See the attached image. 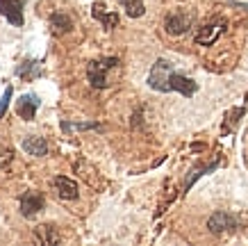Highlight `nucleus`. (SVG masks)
I'll list each match as a JSON object with an SVG mask.
<instances>
[{
	"label": "nucleus",
	"mask_w": 248,
	"mask_h": 246,
	"mask_svg": "<svg viewBox=\"0 0 248 246\" xmlns=\"http://www.w3.org/2000/svg\"><path fill=\"white\" fill-rule=\"evenodd\" d=\"M119 66V60L116 57H103V60L89 62L87 66V78H89V84L93 89H105L109 87V80H107V73L112 68Z\"/></svg>",
	"instance_id": "nucleus-1"
},
{
	"label": "nucleus",
	"mask_w": 248,
	"mask_h": 246,
	"mask_svg": "<svg viewBox=\"0 0 248 246\" xmlns=\"http://www.w3.org/2000/svg\"><path fill=\"white\" fill-rule=\"evenodd\" d=\"M175 71L173 68V62L169 60H157L155 64H153L151 73H148V87L155 91H159V94H169V80H171V73Z\"/></svg>",
	"instance_id": "nucleus-2"
},
{
	"label": "nucleus",
	"mask_w": 248,
	"mask_h": 246,
	"mask_svg": "<svg viewBox=\"0 0 248 246\" xmlns=\"http://www.w3.org/2000/svg\"><path fill=\"white\" fill-rule=\"evenodd\" d=\"M194 25V14L191 12H185V9H175L171 14H166L164 18V30L173 37H180Z\"/></svg>",
	"instance_id": "nucleus-3"
},
{
	"label": "nucleus",
	"mask_w": 248,
	"mask_h": 246,
	"mask_svg": "<svg viewBox=\"0 0 248 246\" xmlns=\"http://www.w3.org/2000/svg\"><path fill=\"white\" fill-rule=\"evenodd\" d=\"M226 25H228L226 18H214V21L205 23L203 28H198V32H196L194 41H196L198 46H212V44H214V41L218 39V34L226 30Z\"/></svg>",
	"instance_id": "nucleus-4"
},
{
	"label": "nucleus",
	"mask_w": 248,
	"mask_h": 246,
	"mask_svg": "<svg viewBox=\"0 0 248 246\" xmlns=\"http://www.w3.org/2000/svg\"><path fill=\"white\" fill-rule=\"evenodd\" d=\"M25 0H0V16H5L14 28H23L25 16H23Z\"/></svg>",
	"instance_id": "nucleus-5"
},
{
	"label": "nucleus",
	"mask_w": 248,
	"mask_h": 246,
	"mask_svg": "<svg viewBox=\"0 0 248 246\" xmlns=\"http://www.w3.org/2000/svg\"><path fill=\"white\" fill-rule=\"evenodd\" d=\"M237 228V219L230 212H214L207 221V230L212 235H223V232H232Z\"/></svg>",
	"instance_id": "nucleus-6"
},
{
	"label": "nucleus",
	"mask_w": 248,
	"mask_h": 246,
	"mask_svg": "<svg viewBox=\"0 0 248 246\" xmlns=\"http://www.w3.org/2000/svg\"><path fill=\"white\" fill-rule=\"evenodd\" d=\"M39 105H41V100H39L37 94H25V96H21L16 100V114L23 121H34Z\"/></svg>",
	"instance_id": "nucleus-7"
},
{
	"label": "nucleus",
	"mask_w": 248,
	"mask_h": 246,
	"mask_svg": "<svg viewBox=\"0 0 248 246\" xmlns=\"http://www.w3.org/2000/svg\"><path fill=\"white\" fill-rule=\"evenodd\" d=\"M44 208V196L37 192H25L21 196V214L25 219H34Z\"/></svg>",
	"instance_id": "nucleus-8"
},
{
	"label": "nucleus",
	"mask_w": 248,
	"mask_h": 246,
	"mask_svg": "<svg viewBox=\"0 0 248 246\" xmlns=\"http://www.w3.org/2000/svg\"><path fill=\"white\" fill-rule=\"evenodd\" d=\"M169 89L178 91V94H182V96H187V98H191L196 91H198V84H196L191 78H187V75L175 73V71H173L171 80H169Z\"/></svg>",
	"instance_id": "nucleus-9"
},
{
	"label": "nucleus",
	"mask_w": 248,
	"mask_h": 246,
	"mask_svg": "<svg viewBox=\"0 0 248 246\" xmlns=\"http://www.w3.org/2000/svg\"><path fill=\"white\" fill-rule=\"evenodd\" d=\"M55 187H57V194H60V198H64V201H76L78 198V182L76 180L66 178V176H55Z\"/></svg>",
	"instance_id": "nucleus-10"
},
{
	"label": "nucleus",
	"mask_w": 248,
	"mask_h": 246,
	"mask_svg": "<svg viewBox=\"0 0 248 246\" xmlns=\"http://www.w3.org/2000/svg\"><path fill=\"white\" fill-rule=\"evenodd\" d=\"M21 148L28 153V155H34V157H44L48 153V144H46L44 137H39V134H30V137H25L21 142Z\"/></svg>",
	"instance_id": "nucleus-11"
},
{
	"label": "nucleus",
	"mask_w": 248,
	"mask_h": 246,
	"mask_svg": "<svg viewBox=\"0 0 248 246\" xmlns=\"http://www.w3.org/2000/svg\"><path fill=\"white\" fill-rule=\"evenodd\" d=\"M91 16H93L96 21L103 23L107 30H112V28H116V25H119V14H114V12L109 14V12H107V7L103 5V2H96V5L91 7Z\"/></svg>",
	"instance_id": "nucleus-12"
},
{
	"label": "nucleus",
	"mask_w": 248,
	"mask_h": 246,
	"mask_svg": "<svg viewBox=\"0 0 248 246\" xmlns=\"http://www.w3.org/2000/svg\"><path fill=\"white\" fill-rule=\"evenodd\" d=\"M50 28H53L55 34H66V32L73 30V21L64 12H53L50 14Z\"/></svg>",
	"instance_id": "nucleus-13"
},
{
	"label": "nucleus",
	"mask_w": 248,
	"mask_h": 246,
	"mask_svg": "<svg viewBox=\"0 0 248 246\" xmlns=\"http://www.w3.org/2000/svg\"><path fill=\"white\" fill-rule=\"evenodd\" d=\"M221 166V160H214V162H210V164H203V166H196V169H191V173H189V178H187V182H185V192H189V187L194 185L196 180L201 178V176H205V173H212L214 169H218Z\"/></svg>",
	"instance_id": "nucleus-14"
},
{
	"label": "nucleus",
	"mask_w": 248,
	"mask_h": 246,
	"mask_svg": "<svg viewBox=\"0 0 248 246\" xmlns=\"http://www.w3.org/2000/svg\"><path fill=\"white\" fill-rule=\"evenodd\" d=\"M39 71H41V62L37 60H28L23 62L21 66H16V75H21L23 80H34L39 75Z\"/></svg>",
	"instance_id": "nucleus-15"
},
{
	"label": "nucleus",
	"mask_w": 248,
	"mask_h": 246,
	"mask_svg": "<svg viewBox=\"0 0 248 246\" xmlns=\"http://www.w3.org/2000/svg\"><path fill=\"white\" fill-rule=\"evenodd\" d=\"M121 7L125 9V14L130 18H139V16L146 14V5H143V0H119Z\"/></svg>",
	"instance_id": "nucleus-16"
},
{
	"label": "nucleus",
	"mask_w": 248,
	"mask_h": 246,
	"mask_svg": "<svg viewBox=\"0 0 248 246\" xmlns=\"http://www.w3.org/2000/svg\"><path fill=\"white\" fill-rule=\"evenodd\" d=\"M12 96H14V87L9 84L7 89H5V94H2V98H0V121H2V116L7 114V107H9V100H12Z\"/></svg>",
	"instance_id": "nucleus-17"
},
{
	"label": "nucleus",
	"mask_w": 248,
	"mask_h": 246,
	"mask_svg": "<svg viewBox=\"0 0 248 246\" xmlns=\"http://www.w3.org/2000/svg\"><path fill=\"white\" fill-rule=\"evenodd\" d=\"M100 128L98 123H68V121H62V130H96Z\"/></svg>",
	"instance_id": "nucleus-18"
},
{
	"label": "nucleus",
	"mask_w": 248,
	"mask_h": 246,
	"mask_svg": "<svg viewBox=\"0 0 248 246\" xmlns=\"http://www.w3.org/2000/svg\"><path fill=\"white\" fill-rule=\"evenodd\" d=\"M244 110H246V105H244V107H237V110H232V112H230V116L244 114ZM237 121H239V119H230V123H228V126H223V132H230V130H232V126L237 123Z\"/></svg>",
	"instance_id": "nucleus-19"
}]
</instances>
